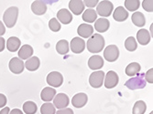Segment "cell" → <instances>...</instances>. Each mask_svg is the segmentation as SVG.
<instances>
[{
	"label": "cell",
	"instance_id": "30",
	"mask_svg": "<svg viewBox=\"0 0 153 114\" xmlns=\"http://www.w3.org/2000/svg\"><path fill=\"white\" fill-rule=\"evenodd\" d=\"M38 110L37 104L33 101H26L23 104V111L26 114H35Z\"/></svg>",
	"mask_w": 153,
	"mask_h": 114
},
{
	"label": "cell",
	"instance_id": "42",
	"mask_svg": "<svg viewBox=\"0 0 153 114\" xmlns=\"http://www.w3.org/2000/svg\"><path fill=\"white\" fill-rule=\"evenodd\" d=\"M9 114H23V112L19 109H13L12 110H10Z\"/></svg>",
	"mask_w": 153,
	"mask_h": 114
},
{
	"label": "cell",
	"instance_id": "25",
	"mask_svg": "<svg viewBox=\"0 0 153 114\" xmlns=\"http://www.w3.org/2000/svg\"><path fill=\"white\" fill-rule=\"evenodd\" d=\"M131 19H132V22L135 26H140V27H142L145 26L146 24V18H145V16L141 12H134L133 15L131 17Z\"/></svg>",
	"mask_w": 153,
	"mask_h": 114
},
{
	"label": "cell",
	"instance_id": "16",
	"mask_svg": "<svg viewBox=\"0 0 153 114\" xmlns=\"http://www.w3.org/2000/svg\"><path fill=\"white\" fill-rule=\"evenodd\" d=\"M69 8L74 15L79 16L85 11V4L81 0H71L69 2Z\"/></svg>",
	"mask_w": 153,
	"mask_h": 114
},
{
	"label": "cell",
	"instance_id": "38",
	"mask_svg": "<svg viewBox=\"0 0 153 114\" xmlns=\"http://www.w3.org/2000/svg\"><path fill=\"white\" fill-rule=\"evenodd\" d=\"M55 114H74V110L70 108H64L62 110H59L58 111H56Z\"/></svg>",
	"mask_w": 153,
	"mask_h": 114
},
{
	"label": "cell",
	"instance_id": "15",
	"mask_svg": "<svg viewBox=\"0 0 153 114\" xmlns=\"http://www.w3.org/2000/svg\"><path fill=\"white\" fill-rule=\"evenodd\" d=\"M57 20H59L63 25H68L73 21V15L71 11H69L66 8L61 9L57 13Z\"/></svg>",
	"mask_w": 153,
	"mask_h": 114
},
{
	"label": "cell",
	"instance_id": "20",
	"mask_svg": "<svg viewBox=\"0 0 153 114\" xmlns=\"http://www.w3.org/2000/svg\"><path fill=\"white\" fill-rule=\"evenodd\" d=\"M34 53L33 48L30 45H23L19 50V59L22 60H29L30 58H31L32 55Z\"/></svg>",
	"mask_w": 153,
	"mask_h": 114
},
{
	"label": "cell",
	"instance_id": "34",
	"mask_svg": "<svg viewBox=\"0 0 153 114\" xmlns=\"http://www.w3.org/2000/svg\"><path fill=\"white\" fill-rule=\"evenodd\" d=\"M49 27L50 29L53 32H58L61 30L62 26L60 24V22L57 20V18H51L49 22Z\"/></svg>",
	"mask_w": 153,
	"mask_h": 114
},
{
	"label": "cell",
	"instance_id": "7",
	"mask_svg": "<svg viewBox=\"0 0 153 114\" xmlns=\"http://www.w3.org/2000/svg\"><path fill=\"white\" fill-rule=\"evenodd\" d=\"M119 57V49L116 45H109L104 50V58L108 62H115Z\"/></svg>",
	"mask_w": 153,
	"mask_h": 114
},
{
	"label": "cell",
	"instance_id": "8",
	"mask_svg": "<svg viewBox=\"0 0 153 114\" xmlns=\"http://www.w3.org/2000/svg\"><path fill=\"white\" fill-rule=\"evenodd\" d=\"M119 78L117 72L113 70H110L107 72L106 75H105L104 84L106 89H113L118 84Z\"/></svg>",
	"mask_w": 153,
	"mask_h": 114
},
{
	"label": "cell",
	"instance_id": "3",
	"mask_svg": "<svg viewBox=\"0 0 153 114\" xmlns=\"http://www.w3.org/2000/svg\"><path fill=\"white\" fill-rule=\"evenodd\" d=\"M144 77H145L144 73L137 74L136 77H133L130 79H128L126 83H125V85H126L127 88H128L129 90H132L143 89L146 87V84H147Z\"/></svg>",
	"mask_w": 153,
	"mask_h": 114
},
{
	"label": "cell",
	"instance_id": "24",
	"mask_svg": "<svg viewBox=\"0 0 153 114\" xmlns=\"http://www.w3.org/2000/svg\"><path fill=\"white\" fill-rule=\"evenodd\" d=\"M25 67L27 70L30 71H36L39 66H40V60L38 57H31L29 60H27V61L24 63Z\"/></svg>",
	"mask_w": 153,
	"mask_h": 114
},
{
	"label": "cell",
	"instance_id": "31",
	"mask_svg": "<svg viewBox=\"0 0 153 114\" xmlns=\"http://www.w3.org/2000/svg\"><path fill=\"white\" fill-rule=\"evenodd\" d=\"M41 114H55L56 113V108L51 102H45L41 105L40 108Z\"/></svg>",
	"mask_w": 153,
	"mask_h": 114
},
{
	"label": "cell",
	"instance_id": "6",
	"mask_svg": "<svg viewBox=\"0 0 153 114\" xmlns=\"http://www.w3.org/2000/svg\"><path fill=\"white\" fill-rule=\"evenodd\" d=\"M47 83L53 88H59L63 83V76L58 71H51L47 75Z\"/></svg>",
	"mask_w": 153,
	"mask_h": 114
},
{
	"label": "cell",
	"instance_id": "39",
	"mask_svg": "<svg viewBox=\"0 0 153 114\" xmlns=\"http://www.w3.org/2000/svg\"><path fill=\"white\" fill-rule=\"evenodd\" d=\"M7 97L2 94V93H0V108H3L6 106L7 104Z\"/></svg>",
	"mask_w": 153,
	"mask_h": 114
},
{
	"label": "cell",
	"instance_id": "27",
	"mask_svg": "<svg viewBox=\"0 0 153 114\" xmlns=\"http://www.w3.org/2000/svg\"><path fill=\"white\" fill-rule=\"evenodd\" d=\"M70 50V44L66 39L59 40L56 44V51L60 55H66Z\"/></svg>",
	"mask_w": 153,
	"mask_h": 114
},
{
	"label": "cell",
	"instance_id": "5",
	"mask_svg": "<svg viewBox=\"0 0 153 114\" xmlns=\"http://www.w3.org/2000/svg\"><path fill=\"white\" fill-rule=\"evenodd\" d=\"M105 79V72L102 70L94 71L89 77V83L94 89H99L104 84Z\"/></svg>",
	"mask_w": 153,
	"mask_h": 114
},
{
	"label": "cell",
	"instance_id": "35",
	"mask_svg": "<svg viewBox=\"0 0 153 114\" xmlns=\"http://www.w3.org/2000/svg\"><path fill=\"white\" fill-rule=\"evenodd\" d=\"M142 7L146 11L152 12L153 11V1L152 0H144L142 2Z\"/></svg>",
	"mask_w": 153,
	"mask_h": 114
},
{
	"label": "cell",
	"instance_id": "45",
	"mask_svg": "<svg viewBox=\"0 0 153 114\" xmlns=\"http://www.w3.org/2000/svg\"><path fill=\"white\" fill-rule=\"evenodd\" d=\"M150 114H153V111H151V112H150Z\"/></svg>",
	"mask_w": 153,
	"mask_h": 114
},
{
	"label": "cell",
	"instance_id": "28",
	"mask_svg": "<svg viewBox=\"0 0 153 114\" xmlns=\"http://www.w3.org/2000/svg\"><path fill=\"white\" fill-rule=\"evenodd\" d=\"M141 67L137 62H132L128 64L126 68V74L128 77H134L138 74V72L140 71Z\"/></svg>",
	"mask_w": 153,
	"mask_h": 114
},
{
	"label": "cell",
	"instance_id": "10",
	"mask_svg": "<svg viewBox=\"0 0 153 114\" xmlns=\"http://www.w3.org/2000/svg\"><path fill=\"white\" fill-rule=\"evenodd\" d=\"M8 67H9L10 71L13 72L14 74H20L23 72L24 68H25V64L20 59H19L16 57V58H12L10 60Z\"/></svg>",
	"mask_w": 153,
	"mask_h": 114
},
{
	"label": "cell",
	"instance_id": "11",
	"mask_svg": "<svg viewBox=\"0 0 153 114\" xmlns=\"http://www.w3.org/2000/svg\"><path fill=\"white\" fill-rule=\"evenodd\" d=\"M70 48L74 54H80L85 49V41L82 38L75 37L71 40Z\"/></svg>",
	"mask_w": 153,
	"mask_h": 114
},
{
	"label": "cell",
	"instance_id": "4",
	"mask_svg": "<svg viewBox=\"0 0 153 114\" xmlns=\"http://www.w3.org/2000/svg\"><path fill=\"white\" fill-rule=\"evenodd\" d=\"M114 11V6L112 2L107 1V0H103L100 1L96 7V14H98L99 16L103 18H108L112 12Z\"/></svg>",
	"mask_w": 153,
	"mask_h": 114
},
{
	"label": "cell",
	"instance_id": "40",
	"mask_svg": "<svg viewBox=\"0 0 153 114\" xmlns=\"http://www.w3.org/2000/svg\"><path fill=\"white\" fill-rule=\"evenodd\" d=\"M6 33V27L2 21H0V37H2Z\"/></svg>",
	"mask_w": 153,
	"mask_h": 114
},
{
	"label": "cell",
	"instance_id": "13",
	"mask_svg": "<svg viewBox=\"0 0 153 114\" xmlns=\"http://www.w3.org/2000/svg\"><path fill=\"white\" fill-rule=\"evenodd\" d=\"M77 33L80 37L83 38H89L90 37L93 36L94 27L90 24H86V23L81 24L77 28Z\"/></svg>",
	"mask_w": 153,
	"mask_h": 114
},
{
	"label": "cell",
	"instance_id": "21",
	"mask_svg": "<svg viewBox=\"0 0 153 114\" xmlns=\"http://www.w3.org/2000/svg\"><path fill=\"white\" fill-rule=\"evenodd\" d=\"M137 40L138 43L143 46L148 45L150 42V34L149 33L147 29L141 28V29H140L137 33Z\"/></svg>",
	"mask_w": 153,
	"mask_h": 114
},
{
	"label": "cell",
	"instance_id": "12",
	"mask_svg": "<svg viewBox=\"0 0 153 114\" xmlns=\"http://www.w3.org/2000/svg\"><path fill=\"white\" fill-rule=\"evenodd\" d=\"M87 101H88V96L85 93H82V92L75 94L72 99L73 106L77 109H80V108H82L83 106H85Z\"/></svg>",
	"mask_w": 153,
	"mask_h": 114
},
{
	"label": "cell",
	"instance_id": "29",
	"mask_svg": "<svg viewBox=\"0 0 153 114\" xmlns=\"http://www.w3.org/2000/svg\"><path fill=\"white\" fill-rule=\"evenodd\" d=\"M146 110H147L146 103L143 101H137L133 106L132 113L133 114H144L146 112Z\"/></svg>",
	"mask_w": 153,
	"mask_h": 114
},
{
	"label": "cell",
	"instance_id": "1",
	"mask_svg": "<svg viewBox=\"0 0 153 114\" xmlns=\"http://www.w3.org/2000/svg\"><path fill=\"white\" fill-rule=\"evenodd\" d=\"M86 48L89 52L96 54L101 52L105 48V38L100 34H93L92 37L89 38L86 43Z\"/></svg>",
	"mask_w": 153,
	"mask_h": 114
},
{
	"label": "cell",
	"instance_id": "23",
	"mask_svg": "<svg viewBox=\"0 0 153 114\" xmlns=\"http://www.w3.org/2000/svg\"><path fill=\"white\" fill-rule=\"evenodd\" d=\"M55 95H56V90H55L53 88L51 87H46L44 88L42 90H41L40 93V98L43 101L45 102H50L51 101L54 99Z\"/></svg>",
	"mask_w": 153,
	"mask_h": 114
},
{
	"label": "cell",
	"instance_id": "14",
	"mask_svg": "<svg viewBox=\"0 0 153 114\" xmlns=\"http://www.w3.org/2000/svg\"><path fill=\"white\" fill-rule=\"evenodd\" d=\"M31 11L37 16L44 15L47 11V5L41 0H36L31 4Z\"/></svg>",
	"mask_w": 153,
	"mask_h": 114
},
{
	"label": "cell",
	"instance_id": "43",
	"mask_svg": "<svg viewBox=\"0 0 153 114\" xmlns=\"http://www.w3.org/2000/svg\"><path fill=\"white\" fill-rule=\"evenodd\" d=\"M10 112V109L8 107H5L1 111H0V114H9Z\"/></svg>",
	"mask_w": 153,
	"mask_h": 114
},
{
	"label": "cell",
	"instance_id": "9",
	"mask_svg": "<svg viewBox=\"0 0 153 114\" xmlns=\"http://www.w3.org/2000/svg\"><path fill=\"white\" fill-rule=\"evenodd\" d=\"M70 103V99L65 93H58L55 95L53 99V105L55 108L59 110L67 108V106Z\"/></svg>",
	"mask_w": 153,
	"mask_h": 114
},
{
	"label": "cell",
	"instance_id": "18",
	"mask_svg": "<svg viewBox=\"0 0 153 114\" xmlns=\"http://www.w3.org/2000/svg\"><path fill=\"white\" fill-rule=\"evenodd\" d=\"M113 18L116 21L118 22L125 21L127 20V18H128V11L124 7H117L113 13Z\"/></svg>",
	"mask_w": 153,
	"mask_h": 114
},
{
	"label": "cell",
	"instance_id": "26",
	"mask_svg": "<svg viewBox=\"0 0 153 114\" xmlns=\"http://www.w3.org/2000/svg\"><path fill=\"white\" fill-rule=\"evenodd\" d=\"M96 18H97V14H96L95 10H94L93 8L85 9L82 13V20L87 23L95 22Z\"/></svg>",
	"mask_w": 153,
	"mask_h": 114
},
{
	"label": "cell",
	"instance_id": "17",
	"mask_svg": "<svg viewBox=\"0 0 153 114\" xmlns=\"http://www.w3.org/2000/svg\"><path fill=\"white\" fill-rule=\"evenodd\" d=\"M103 66H104V60L99 55L92 56L88 60V67L93 70L101 69Z\"/></svg>",
	"mask_w": 153,
	"mask_h": 114
},
{
	"label": "cell",
	"instance_id": "2",
	"mask_svg": "<svg viewBox=\"0 0 153 114\" xmlns=\"http://www.w3.org/2000/svg\"><path fill=\"white\" fill-rule=\"evenodd\" d=\"M19 17V8L17 7H8L3 15V20L5 25L11 28L16 25Z\"/></svg>",
	"mask_w": 153,
	"mask_h": 114
},
{
	"label": "cell",
	"instance_id": "36",
	"mask_svg": "<svg viewBox=\"0 0 153 114\" xmlns=\"http://www.w3.org/2000/svg\"><path fill=\"white\" fill-rule=\"evenodd\" d=\"M144 78H145L146 82H149L150 84L153 83V68H150L147 71Z\"/></svg>",
	"mask_w": 153,
	"mask_h": 114
},
{
	"label": "cell",
	"instance_id": "19",
	"mask_svg": "<svg viewBox=\"0 0 153 114\" xmlns=\"http://www.w3.org/2000/svg\"><path fill=\"white\" fill-rule=\"evenodd\" d=\"M109 26H110V22L107 18H98L95 20L94 29H95L99 33H104L109 29Z\"/></svg>",
	"mask_w": 153,
	"mask_h": 114
},
{
	"label": "cell",
	"instance_id": "33",
	"mask_svg": "<svg viewBox=\"0 0 153 114\" xmlns=\"http://www.w3.org/2000/svg\"><path fill=\"white\" fill-rule=\"evenodd\" d=\"M140 6V2L138 0H126L125 7L128 11H137Z\"/></svg>",
	"mask_w": 153,
	"mask_h": 114
},
{
	"label": "cell",
	"instance_id": "41",
	"mask_svg": "<svg viewBox=\"0 0 153 114\" xmlns=\"http://www.w3.org/2000/svg\"><path fill=\"white\" fill-rule=\"evenodd\" d=\"M5 44H6L5 39L2 37H0V52H2L5 49Z\"/></svg>",
	"mask_w": 153,
	"mask_h": 114
},
{
	"label": "cell",
	"instance_id": "37",
	"mask_svg": "<svg viewBox=\"0 0 153 114\" xmlns=\"http://www.w3.org/2000/svg\"><path fill=\"white\" fill-rule=\"evenodd\" d=\"M98 3H99L98 0H85V1H83V4H85V6H87L90 8L94 7L95 6L98 5Z\"/></svg>",
	"mask_w": 153,
	"mask_h": 114
},
{
	"label": "cell",
	"instance_id": "32",
	"mask_svg": "<svg viewBox=\"0 0 153 114\" xmlns=\"http://www.w3.org/2000/svg\"><path fill=\"white\" fill-rule=\"evenodd\" d=\"M125 48L127 49V50L133 52L137 49V40L134 37H129L126 39L125 41Z\"/></svg>",
	"mask_w": 153,
	"mask_h": 114
},
{
	"label": "cell",
	"instance_id": "44",
	"mask_svg": "<svg viewBox=\"0 0 153 114\" xmlns=\"http://www.w3.org/2000/svg\"><path fill=\"white\" fill-rule=\"evenodd\" d=\"M150 31H151V37H152V25H151V26H150Z\"/></svg>",
	"mask_w": 153,
	"mask_h": 114
},
{
	"label": "cell",
	"instance_id": "22",
	"mask_svg": "<svg viewBox=\"0 0 153 114\" xmlns=\"http://www.w3.org/2000/svg\"><path fill=\"white\" fill-rule=\"evenodd\" d=\"M21 45V41L17 37H10L7 40V49L10 52H16L19 49Z\"/></svg>",
	"mask_w": 153,
	"mask_h": 114
}]
</instances>
